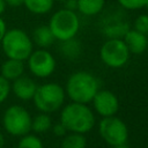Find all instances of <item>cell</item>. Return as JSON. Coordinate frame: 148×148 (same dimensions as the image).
I'll use <instances>...</instances> for the list:
<instances>
[{
  "instance_id": "9",
  "label": "cell",
  "mask_w": 148,
  "mask_h": 148,
  "mask_svg": "<svg viewBox=\"0 0 148 148\" xmlns=\"http://www.w3.org/2000/svg\"><path fill=\"white\" fill-rule=\"evenodd\" d=\"M28 68L32 75L36 77H49L56 71V59L51 52L46 51L45 49H39L32 51L27 59Z\"/></svg>"
},
{
  "instance_id": "24",
  "label": "cell",
  "mask_w": 148,
  "mask_h": 148,
  "mask_svg": "<svg viewBox=\"0 0 148 148\" xmlns=\"http://www.w3.org/2000/svg\"><path fill=\"white\" fill-rule=\"evenodd\" d=\"M52 131H53V134L56 135V136H65L66 134H67V130L65 128V126L59 121V123H57L56 125H52Z\"/></svg>"
},
{
  "instance_id": "29",
  "label": "cell",
  "mask_w": 148,
  "mask_h": 148,
  "mask_svg": "<svg viewBox=\"0 0 148 148\" xmlns=\"http://www.w3.org/2000/svg\"><path fill=\"white\" fill-rule=\"evenodd\" d=\"M3 147H5V136L0 132V148H3Z\"/></svg>"
},
{
  "instance_id": "15",
  "label": "cell",
  "mask_w": 148,
  "mask_h": 148,
  "mask_svg": "<svg viewBox=\"0 0 148 148\" xmlns=\"http://www.w3.org/2000/svg\"><path fill=\"white\" fill-rule=\"evenodd\" d=\"M105 0H77L76 10L84 16H94L102 12Z\"/></svg>"
},
{
  "instance_id": "16",
  "label": "cell",
  "mask_w": 148,
  "mask_h": 148,
  "mask_svg": "<svg viewBox=\"0 0 148 148\" xmlns=\"http://www.w3.org/2000/svg\"><path fill=\"white\" fill-rule=\"evenodd\" d=\"M54 5V0H24L23 6L32 14L43 15L49 13Z\"/></svg>"
},
{
  "instance_id": "23",
  "label": "cell",
  "mask_w": 148,
  "mask_h": 148,
  "mask_svg": "<svg viewBox=\"0 0 148 148\" xmlns=\"http://www.w3.org/2000/svg\"><path fill=\"white\" fill-rule=\"evenodd\" d=\"M10 92V82L0 75V104L5 102Z\"/></svg>"
},
{
  "instance_id": "8",
  "label": "cell",
  "mask_w": 148,
  "mask_h": 148,
  "mask_svg": "<svg viewBox=\"0 0 148 148\" xmlns=\"http://www.w3.org/2000/svg\"><path fill=\"white\" fill-rule=\"evenodd\" d=\"M98 133L101 138L111 147L124 145L128 139L127 125L118 117H104L98 123Z\"/></svg>"
},
{
  "instance_id": "28",
  "label": "cell",
  "mask_w": 148,
  "mask_h": 148,
  "mask_svg": "<svg viewBox=\"0 0 148 148\" xmlns=\"http://www.w3.org/2000/svg\"><path fill=\"white\" fill-rule=\"evenodd\" d=\"M6 2H5V0H0V15L5 12V9H6Z\"/></svg>"
},
{
  "instance_id": "13",
  "label": "cell",
  "mask_w": 148,
  "mask_h": 148,
  "mask_svg": "<svg viewBox=\"0 0 148 148\" xmlns=\"http://www.w3.org/2000/svg\"><path fill=\"white\" fill-rule=\"evenodd\" d=\"M23 73H24V64L21 60L7 58V60H5L0 67V75H2L9 82L20 77L21 75H23Z\"/></svg>"
},
{
  "instance_id": "10",
  "label": "cell",
  "mask_w": 148,
  "mask_h": 148,
  "mask_svg": "<svg viewBox=\"0 0 148 148\" xmlns=\"http://www.w3.org/2000/svg\"><path fill=\"white\" fill-rule=\"evenodd\" d=\"M91 103L96 113H98L102 118L116 116L119 110V99L117 95L106 89H98Z\"/></svg>"
},
{
  "instance_id": "12",
  "label": "cell",
  "mask_w": 148,
  "mask_h": 148,
  "mask_svg": "<svg viewBox=\"0 0 148 148\" xmlns=\"http://www.w3.org/2000/svg\"><path fill=\"white\" fill-rule=\"evenodd\" d=\"M124 43L126 44L130 53L132 54H141L146 51L148 46V38L147 35L141 34L134 29H128L124 34L123 38Z\"/></svg>"
},
{
  "instance_id": "30",
  "label": "cell",
  "mask_w": 148,
  "mask_h": 148,
  "mask_svg": "<svg viewBox=\"0 0 148 148\" xmlns=\"http://www.w3.org/2000/svg\"><path fill=\"white\" fill-rule=\"evenodd\" d=\"M112 148H130L126 143H124V145H119V146H114V147H112Z\"/></svg>"
},
{
  "instance_id": "17",
  "label": "cell",
  "mask_w": 148,
  "mask_h": 148,
  "mask_svg": "<svg viewBox=\"0 0 148 148\" xmlns=\"http://www.w3.org/2000/svg\"><path fill=\"white\" fill-rule=\"evenodd\" d=\"M81 44L80 42L74 37L67 40H62L60 44V52L64 57L68 59H76L81 54Z\"/></svg>"
},
{
  "instance_id": "14",
  "label": "cell",
  "mask_w": 148,
  "mask_h": 148,
  "mask_svg": "<svg viewBox=\"0 0 148 148\" xmlns=\"http://www.w3.org/2000/svg\"><path fill=\"white\" fill-rule=\"evenodd\" d=\"M31 39L40 49H46V47L51 46L56 40V38H54L51 29L49 28V25L37 27L32 32V38Z\"/></svg>"
},
{
  "instance_id": "4",
  "label": "cell",
  "mask_w": 148,
  "mask_h": 148,
  "mask_svg": "<svg viewBox=\"0 0 148 148\" xmlns=\"http://www.w3.org/2000/svg\"><path fill=\"white\" fill-rule=\"evenodd\" d=\"M65 97L66 92L64 87L56 82H46L37 86L32 101L40 112L52 113L64 106Z\"/></svg>"
},
{
  "instance_id": "32",
  "label": "cell",
  "mask_w": 148,
  "mask_h": 148,
  "mask_svg": "<svg viewBox=\"0 0 148 148\" xmlns=\"http://www.w3.org/2000/svg\"><path fill=\"white\" fill-rule=\"evenodd\" d=\"M58 1H60V2H62V3H64V1H65V0H58Z\"/></svg>"
},
{
  "instance_id": "5",
  "label": "cell",
  "mask_w": 148,
  "mask_h": 148,
  "mask_svg": "<svg viewBox=\"0 0 148 148\" xmlns=\"http://www.w3.org/2000/svg\"><path fill=\"white\" fill-rule=\"evenodd\" d=\"M47 25L54 38L62 42L76 36L80 29V18L74 10L62 8L51 16Z\"/></svg>"
},
{
  "instance_id": "20",
  "label": "cell",
  "mask_w": 148,
  "mask_h": 148,
  "mask_svg": "<svg viewBox=\"0 0 148 148\" xmlns=\"http://www.w3.org/2000/svg\"><path fill=\"white\" fill-rule=\"evenodd\" d=\"M17 148H44V145L43 141L37 135L28 133L21 136L17 143Z\"/></svg>"
},
{
  "instance_id": "11",
  "label": "cell",
  "mask_w": 148,
  "mask_h": 148,
  "mask_svg": "<svg viewBox=\"0 0 148 148\" xmlns=\"http://www.w3.org/2000/svg\"><path fill=\"white\" fill-rule=\"evenodd\" d=\"M13 83L10 84V90L14 92V95L21 99V101H30L32 99L36 89H37V83L29 76L21 75L20 77L15 79L12 81Z\"/></svg>"
},
{
  "instance_id": "6",
  "label": "cell",
  "mask_w": 148,
  "mask_h": 148,
  "mask_svg": "<svg viewBox=\"0 0 148 148\" xmlns=\"http://www.w3.org/2000/svg\"><path fill=\"white\" fill-rule=\"evenodd\" d=\"M32 117L29 111L21 105L8 106L2 116V126L5 131L13 136H23L31 131Z\"/></svg>"
},
{
  "instance_id": "18",
  "label": "cell",
  "mask_w": 148,
  "mask_h": 148,
  "mask_svg": "<svg viewBox=\"0 0 148 148\" xmlns=\"http://www.w3.org/2000/svg\"><path fill=\"white\" fill-rule=\"evenodd\" d=\"M52 119L50 117V113L40 112L36 114L31 120V131L35 133H44L51 130L52 127Z\"/></svg>"
},
{
  "instance_id": "25",
  "label": "cell",
  "mask_w": 148,
  "mask_h": 148,
  "mask_svg": "<svg viewBox=\"0 0 148 148\" xmlns=\"http://www.w3.org/2000/svg\"><path fill=\"white\" fill-rule=\"evenodd\" d=\"M64 5H65L64 8L75 12L76 8H77V0H65L64 1Z\"/></svg>"
},
{
  "instance_id": "22",
  "label": "cell",
  "mask_w": 148,
  "mask_h": 148,
  "mask_svg": "<svg viewBox=\"0 0 148 148\" xmlns=\"http://www.w3.org/2000/svg\"><path fill=\"white\" fill-rule=\"evenodd\" d=\"M120 7L127 10H138L145 7L148 0H117Z\"/></svg>"
},
{
  "instance_id": "31",
  "label": "cell",
  "mask_w": 148,
  "mask_h": 148,
  "mask_svg": "<svg viewBox=\"0 0 148 148\" xmlns=\"http://www.w3.org/2000/svg\"><path fill=\"white\" fill-rule=\"evenodd\" d=\"M143 8H146V9H147V10H148V1H147V2H146V5H145V7H143Z\"/></svg>"
},
{
  "instance_id": "27",
  "label": "cell",
  "mask_w": 148,
  "mask_h": 148,
  "mask_svg": "<svg viewBox=\"0 0 148 148\" xmlns=\"http://www.w3.org/2000/svg\"><path fill=\"white\" fill-rule=\"evenodd\" d=\"M6 31H7V25H6V22H5V20H3V18L1 17V15H0V42H1L2 37L5 36Z\"/></svg>"
},
{
  "instance_id": "26",
  "label": "cell",
  "mask_w": 148,
  "mask_h": 148,
  "mask_svg": "<svg viewBox=\"0 0 148 148\" xmlns=\"http://www.w3.org/2000/svg\"><path fill=\"white\" fill-rule=\"evenodd\" d=\"M5 2H6L7 6L16 8V7H21V6H23L24 0H5Z\"/></svg>"
},
{
  "instance_id": "19",
  "label": "cell",
  "mask_w": 148,
  "mask_h": 148,
  "mask_svg": "<svg viewBox=\"0 0 148 148\" xmlns=\"http://www.w3.org/2000/svg\"><path fill=\"white\" fill-rule=\"evenodd\" d=\"M87 139L81 133L69 132L61 141V148H86Z\"/></svg>"
},
{
  "instance_id": "1",
  "label": "cell",
  "mask_w": 148,
  "mask_h": 148,
  "mask_svg": "<svg viewBox=\"0 0 148 148\" xmlns=\"http://www.w3.org/2000/svg\"><path fill=\"white\" fill-rule=\"evenodd\" d=\"M60 123L67 132L84 134L94 127L95 116L87 104L72 102L61 109Z\"/></svg>"
},
{
  "instance_id": "2",
  "label": "cell",
  "mask_w": 148,
  "mask_h": 148,
  "mask_svg": "<svg viewBox=\"0 0 148 148\" xmlns=\"http://www.w3.org/2000/svg\"><path fill=\"white\" fill-rule=\"evenodd\" d=\"M98 88L99 83L95 75L89 72L80 71L69 75L66 82L65 92L72 102L88 104L92 101Z\"/></svg>"
},
{
  "instance_id": "3",
  "label": "cell",
  "mask_w": 148,
  "mask_h": 148,
  "mask_svg": "<svg viewBox=\"0 0 148 148\" xmlns=\"http://www.w3.org/2000/svg\"><path fill=\"white\" fill-rule=\"evenodd\" d=\"M0 43L5 56L9 59L24 61L34 51L31 37L24 30L18 28L7 30Z\"/></svg>"
},
{
  "instance_id": "7",
  "label": "cell",
  "mask_w": 148,
  "mask_h": 148,
  "mask_svg": "<svg viewBox=\"0 0 148 148\" xmlns=\"http://www.w3.org/2000/svg\"><path fill=\"white\" fill-rule=\"evenodd\" d=\"M131 53L120 38H110L101 46L99 58L104 65L110 68H120L130 60Z\"/></svg>"
},
{
  "instance_id": "21",
  "label": "cell",
  "mask_w": 148,
  "mask_h": 148,
  "mask_svg": "<svg viewBox=\"0 0 148 148\" xmlns=\"http://www.w3.org/2000/svg\"><path fill=\"white\" fill-rule=\"evenodd\" d=\"M133 29L141 34L148 35V14H141L136 16L133 22Z\"/></svg>"
}]
</instances>
